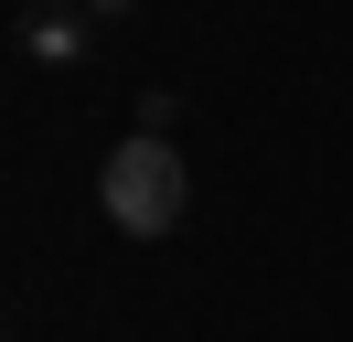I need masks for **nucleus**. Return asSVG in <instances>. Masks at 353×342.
Masks as SVG:
<instances>
[{
  "instance_id": "3",
  "label": "nucleus",
  "mask_w": 353,
  "mask_h": 342,
  "mask_svg": "<svg viewBox=\"0 0 353 342\" xmlns=\"http://www.w3.org/2000/svg\"><path fill=\"white\" fill-rule=\"evenodd\" d=\"M139 11V0H86V21H129Z\"/></svg>"
},
{
  "instance_id": "2",
  "label": "nucleus",
  "mask_w": 353,
  "mask_h": 342,
  "mask_svg": "<svg viewBox=\"0 0 353 342\" xmlns=\"http://www.w3.org/2000/svg\"><path fill=\"white\" fill-rule=\"evenodd\" d=\"M86 43H97L86 11H32V21H22V54H32V64H86Z\"/></svg>"
},
{
  "instance_id": "1",
  "label": "nucleus",
  "mask_w": 353,
  "mask_h": 342,
  "mask_svg": "<svg viewBox=\"0 0 353 342\" xmlns=\"http://www.w3.org/2000/svg\"><path fill=\"white\" fill-rule=\"evenodd\" d=\"M97 203H108V225L118 235H172L182 225V203H193V171H182V150L172 139H150V128H129V139L108 150V171H97Z\"/></svg>"
}]
</instances>
